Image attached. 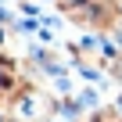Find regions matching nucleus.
<instances>
[{
    "label": "nucleus",
    "instance_id": "f257e3e1",
    "mask_svg": "<svg viewBox=\"0 0 122 122\" xmlns=\"http://www.w3.org/2000/svg\"><path fill=\"white\" fill-rule=\"evenodd\" d=\"M0 115H4V122H50L57 115V101L25 76V83L11 93V101L0 108Z\"/></svg>",
    "mask_w": 122,
    "mask_h": 122
},
{
    "label": "nucleus",
    "instance_id": "f03ea898",
    "mask_svg": "<svg viewBox=\"0 0 122 122\" xmlns=\"http://www.w3.org/2000/svg\"><path fill=\"white\" fill-rule=\"evenodd\" d=\"M65 18L86 32L97 36H111L122 25V0H86V4H76L65 11Z\"/></svg>",
    "mask_w": 122,
    "mask_h": 122
},
{
    "label": "nucleus",
    "instance_id": "7ed1b4c3",
    "mask_svg": "<svg viewBox=\"0 0 122 122\" xmlns=\"http://www.w3.org/2000/svg\"><path fill=\"white\" fill-rule=\"evenodd\" d=\"M50 4H57L61 11H68V7H76V4H86V0H50Z\"/></svg>",
    "mask_w": 122,
    "mask_h": 122
},
{
    "label": "nucleus",
    "instance_id": "20e7f679",
    "mask_svg": "<svg viewBox=\"0 0 122 122\" xmlns=\"http://www.w3.org/2000/svg\"><path fill=\"white\" fill-rule=\"evenodd\" d=\"M115 108H118V115H122V93H118V101H115Z\"/></svg>",
    "mask_w": 122,
    "mask_h": 122
}]
</instances>
